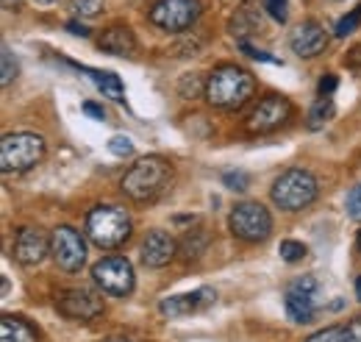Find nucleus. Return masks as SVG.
<instances>
[{
	"mask_svg": "<svg viewBox=\"0 0 361 342\" xmlns=\"http://www.w3.org/2000/svg\"><path fill=\"white\" fill-rule=\"evenodd\" d=\"M81 109H84V114H90L94 120H106V112H103L100 106H94V103H84Z\"/></svg>",
	"mask_w": 361,
	"mask_h": 342,
	"instance_id": "obj_35",
	"label": "nucleus"
},
{
	"mask_svg": "<svg viewBox=\"0 0 361 342\" xmlns=\"http://www.w3.org/2000/svg\"><path fill=\"white\" fill-rule=\"evenodd\" d=\"M56 309L70 320H94L103 314V300L90 290H64L56 300Z\"/></svg>",
	"mask_w": 361,
	"mask_h": 342,
	"instance_id": "obj_12",
	"label": "nucleus"
},
{
	"mask_svg": "<svg viewBox=\"0 0 361 342\" xmlns=\"http://www.w3.org/2000/svg\"><path fill=\"white\" fill-rule=\"evenodd\" d=\"M278 254H281L283 261H300V259L309 254V248L303 242H298V240H283L281 248H278Z\"/></svg>",
	"mask_w": 361,
	"mask_h": 342,
	"instance_id": "obj_24",
	"label": "nucleus"
},
{
	"mask_svg": "<svg viewBox=\"0 0 361 342\" xmlns=\"http://www.w3.org/2000/svg\"><path fill=\"white\" fill-rule=\"evenodd\" d=\"M37 3H56V0H37Z\"/></svg>",
	"mask_w": 361,
	"mask_h": 342,
	"instance_id": "obj_40",
	"label": "nucleus"
},
{
	"mask_svg": "<svg viewBox=\"0 0 361 342\" xmlns=\"http://www.w3.org/2000/svg\"><path fill=\"white\" fill-rule=\"evenodd\" d=\"M228 228L242 242H264L272 234V217L262 204L245 201V204H236L231 209Z\"/></svg>",
	"mask_w": 361,
	"mask_h": 342,
	"instance_id": "obj_7",
	"label": "nucleus"
},
{
	"mask_svg": "<svg viewBox=\"0 0 361 342\" xmlns=\"http://www.w3.org/2000/svg\"><path fill=\"white\" fill-rule=\"evenodd\" d=\"M173 184V165L164 156H145L136 165H131V170L123 175L120 187L123 192L136 201V204H147L156 201L167 187Z\"/></svg>",
	"mask_w": 361,
	"mask_h": 342,
	"instance_id": "obj_1",
	"label": "nucleus"
},
{
	"mask_svg": "<svg viewBox=\"0 0 361 342\" xmlns=\"http://www.w3.org/2000/svg\"><path fill=\"white\" fill-rule=\"evenodd\" d=\"M306 342H356V340H353L350 326L345 323V326H331V329H322V331L312 334Z\"/></svg>",
	"mask_w": 361,
	"mask_h": 342,
	"instance_id": "obj_22",
	"label": "nucleus"
},
{
	"mask_svg": "<svg viewBox=\"0 0 361 342\" xmlns=\"http://www.w3.org/2000/svg\"><path fill=\"white\" fill-rule=\"evenodd\" d=\"M3 76H0V81L3 86L11 84V78H17V59H14V53L8 50V45H3Z\"/></svg>",
	"mask_w": 361,
	"mask_h": 342,
	"instance_id": "obj_27",
	"label": "nucleus"
},
{
	"mask_svg": "<svg viewBox=\"0 0 361 342\" xmlns=\"http://www.w3.org/2000/svg\"><path fill=\"white\" fill-rule=\"evenodd\" d=\"M214 298H217L214 290L203 287V290H195V293H183V295H170V298H164L159 303V312H161L164 317H186V314H192V312L209 306Z\"/></svg>",
	"mask_w": 361,
	"mask_h": 342,
	"instance_id": "obj_15",
	"label": "nucleus"
},
{
	"mask_svg": "<svg viewBox=\"0 0 361 342\" xmlns=\"http://www.w3.org/2000/svg\"><path fill=\"white\" fill-rule=\"evenodd\" d=\"M336 84H339V81H336V76H334V73L322 76V78H319V95H322V98H331V92L336 89Z\"/></svg>",
	"mask_w": 361,
	"mask_h": 342,
	"instance_id": "obj_33",
	"label": "nucleus"
},
{
	"mask_svg": "<svg viewBox=\"0 0 361 342\" xmlns=\"http://www.w3.org/2000/svg\"><path fill=\"white\" fill-rule=\"evenodd\" d=\"M67 31L75 34V37H90V28H87L84 23H78V20H70V23H67Z\"/></svg>",
	"mask_w": 361,
	"mask_h": 342,
	"instance_id": "obj_34",
	"label": "nucleus"
},
{
	"mask_svg": "<svg viewBox=\"0 0 361 342\" xmlns=\"http://www.w3.org/2000/svg\"><path fill=\"white\" fill-rule=\"evenodd\" d=\"M131 217L126 209L120 206H94L90 214H87V237L100 248V251H114L120 245L128 242L131 237Z\"/></svg>",
	"mask_w": 361,
	"mask_h": 342,
	"instance_id": "obj_4",
	"label": "nucleus"
},
{
	"mask_svg": "<svg viewBox=\"0 0 361 342\" xmlns=\"http://www.w3.org/2000/svg\"><path fill=\"white\" fill-rule=\"evenodd\" d=\"M109 151H111L114 156L126 159V156L134 153V142H131L128 136H111V139H109Z\"/></svg>",
	"mask_w": 361,
	"mask_h": 342,
	"instance_id": "obj_29",
	"label": "nucleus"
},
{
	"mask_svg": "<svg viewBox=\"0 0 361 342\" xmlns=\"http://www.w3.org/2000/svg\"><path fill=\"white\" fill-rule=\"evenodd\" d=\"M317 293H319V284L312 276H300L286 287L283 306H286V314L292 323H312L314 320Z\"/></svg>",
	"mask_w": 361,
	"mask_h": 342,
	"instance_id": "obj_10",
	"label": "nucleus"
},
{
	"mask_svg": "<svg viewBox=\"0 0 361 342\" xmlns=\"http://www.w3.org/2000/svg\"><path fill=\"white\" fill-rule=\"evenodd\" d=\"M319 195V184L309 170L303 167H292L283 170L272 181L270 198L272 204L283 212H303L306 206H312Z\"/></svg>",
	"mask_w": 361,
	"mask_h": 342,
	"instance_id": "obj_3",
	"label": "nucleus"
},
{
	"mask_svg": "<svg viewBox=\"0 0 361 342\" xmlns=\"http://www.w3.org/2000/svg\"><path fill=\"white\" fill-rule=\"evenodd\" d=\"M0 342H37V331L25 320L6 314L0 320Z\"/></svg>",
	"mask_w": 361,
	"mask_h": 342,
	"instance_id": "obj_18",
	"label": "nucleus"
},
{
	"mask_svg": "<svg viewBox=\"0 0 361 342\" xmlns=\"http://www.w3.org/2000/svg\"><path fill=\"white\" fill-rule=\"evenodd\" d=\"M106 342H128V340H120V337H111V340H106Z\"/></svg>",
	"mask_w": 361,
	"mask_h": 342,
	"instance_id": "obj_39",
	"label": "nucleus"
},
{
	"mask_svg": "<svg viewBox=\"0 0 361 342\" xmlns=\"http://www.w3.org/2000/svg\"><path fill=\"white\" fill-rule=\"evenodd\" d=\"M92 76L94 86L103 92V98H111V100H123V81L114 76V73H100V70H87Z\"/></svg>",
	"mask_w": 361,
	"mask_h": 342,
	"instance_id": "obj_20",
	"label": "nucleus"
},
{
	"mask_svg": "<svg viewBox=\"0 0 361 342\" xmlns=\"http://www.w3.org/2000/svg\"><path fill=\"white\" fill-rule=\"evenodd\" d=\"M292 117V103L283 95H267L259 100V106L247 117V131L250 134H272L283 129Z\"/></svg>",
	"mask_w": 361,
	"mask_h": 342,
	"instance_id": "obj_11",
	"label": "nucleus"
},
{
	"mask_svg": "<svg viewBox=\"0 0 361 342\" xmlns=\"http://www.w3.org/2000/svg\"><path fill=\"white\" fill-rule=\"evenodd\" d=\"M348 326H350V331H353V340L361 342V317H353Z\"/></svg>",
	"mask_w": 361,
	"mask_h": 342,
	"instance_id": "obj_36",
	"label": "nucleus"
},
{
	"mask_svg": "<svg viewBox=\"0 0 361 342\" xmlns=\"http://www.w3.org/2000/svg\"><path fill=\"white\" fill-rule=\"evenodd\" d=\"M253 89H256V81L247 70L236 64H220L206 81V100L217 109L233 112L253 98Z\"/></svg>",
	"mask_w": 361,
	"mask_h": 342,
	"instance_id": "obj_2",
	"label": "nucleus"
},
{
	"mask_svg": "<svg viewBox=\"0 0 361 342\" xmlns=\"http://www.w3.org/2000/svg\"><path fill=\"white\" fill-rule=\"evenodd\" d=\"M200 14L203 0H156L147 11V20L167 34H183L197 23Z\"/></svg>",
	"mask_w": 361,
	"mask_h": 342,
	"instance_id": "obj_6",
	"label": "nucleus"
},
{
	"mask_svg": "<svg viewBox=\"0 0 361 342\" xmlns=\"http://www.w3.org/2000/svg\"><path fill=\"white\" fill-rule=\"evenodd\" d=\"M334 114H336L334 100H331V98H319L314 106L309 109V129H312V131L325 129V126L334 120Z\"/></svg>",
	"mask_w": 361,
	"mask_h": 342,
	"instance_id": "obj_21",
	"label": "nucleus"
},
{
	"mask_svg": "<svg viewBox=\"0 0 361 342\" xmlns=\"http://www.w3.org/2000/svg\"><path fill=\"white\" fill-rule=\"evenodd\" d=\"M178 89H180V95H183V98H195V95L200 92V81H197L195 76H186V78L180 81Z\"/></svg>",
	"mask_w": 361,
	"mask_h": 342,
	"instance_id": "obj_32",
	"label": "nucleus"
},
{
	"mask_svg": "<svg viewBox=\"0 0 361 342\" xmlns=\"http://www.w3.org/2000/svg\"><path fill=\"white\" fill-rule=\"evenodd\" d=\"M356 298L361 300V276H359V281H356Z\"/></svg>",
	"mask_w": 361,
	"mask_h": 342,
	"instance_id": "obj_38",
	"label": "nucleus"
},
{
	"mask_svg": "<svg viewBox=\"0 0 361 342\" xmlns=\"http://www.w3.org/2000/svg\"><path fill=\"white\" fill-rule=\"evenodd\" d=\"M223 184H226L228 189H233V192H245L250 187V175L245 170H228L223 175Z\"/></svg>",
	"mask_w": 361,
	"mask_h": 342,
	"instance_id": "obj_26",
	"label": "nucleus"
},
{
	"mask_svg": "<svg viewBox=\"0 0 361 342\" xmlns=\"http://www.w3.org/2000/svg\"><path fill=\"white\" fill-rule=\"evenodd\" d=\"M289 47H292V53H298L300 59H314V56H319V53L328 47V34H325V28H322L317 20H306V23H300V25L292 31Z\"/></svg>",
	"mask_w": 361,
	"mask_h": 342,
	"instance_id": "obj_14",
	"label": "nucleus"
},
{
	"mask_svg": "<svg viewBox=\"0 0 361 342\" xmlns=\"http://www.w3.org/2000/svg\"><path fill=\"white\" fill-rule=\"evenodd\" d=\"M97 47L111 53V56H136V37L128 25H111L103 31V37L97 40Z\"/></svg>",
	"mask_w": 361,
	"mask_h": 342,
	"instance_id": "obj_17",
	"label": "nucleus"
},
{
	"mask_svg": "<svg viewBox=\"0 0 361 342\" xmlns=\"http://www.w3.org/2000/svg\"><path fill=\"white\" fill-rule=\"evenodd\" d=\"M359 25H361V6H356L350 14H345V17L336 23L334 34H336V37H350V34H353Z\"/></svg>",
	"mask_w": 361,
	"mask_h": 342,
	"instance_id": "obj_23",
	"label": "nucleus"
},
{
	"mask_svg": "<svg viewBox=\"0 0 361 342\" xmlns=\"http://www.w3.org/2000/svg\"><path fill=\"white\" fill-rule=\"evenodd\" d=\"M267 11L275 23H286V0H267Z\"/></svg>",
	"mask_w": 361,
	"mask_h": 342,
	"instance_id": "obj_31",
	"label": "nucleus"
},
{
	"mask_svg": "<svg viewBox=\"0 0 361 342\" xmlns=\"http://www.w3.org/2000/svg\"><path fill=\"white\" fill-rule=\"evenodd\" d=\"M239 47L250 56V59H259V61H270V64H278V59H272L267 50H259V47H253L250 42H245V40H239Z\"/></svg>",
	"mask_w": 361,
	"mask_h": 342,
	"instance_id": "obj_30",
	"label": "nucleus"
},
{
	"mask_svg": "<svg viewBox=\"0 0 361 342\" xmlns=\"http://www.w3.org/2000/svg\"><path fill=\"white\" fill-rule=\"evenodd\" d=\"M3 8L6 11H14V8H20V0H3Z\"/></svg>",
	"mask_w": 361,
	"mask_h": 342,
	"instance_id": "obj_37",
	"label": "nucleus"
},
{
	"mask_svg": "<svg viewBox=\"0 0 361 342\" xmlns=\"http://www.w3.org/2000/svg\"><path fill=\"white\" fill-rule=\"evenodd\" d=\"M345 209H348V217H350V220L361 223V184H359V187H353V189L348 192Z\"/></svg>",
	"mask_w": 361,
	"mask_h": 342,
	"instance_id": "obj_28",
	"label": "nucleus"
},
{
	"mask_svg": "<svg viewBox=\"0 0 361 342\" xmlns=\"http://www.w3.org/2000/svg\"><path fill=\"white\" fill-rule=\"evenodd\" d=\"M92 278L94 284L117 298H126L134 293V267L126 256H106L92 267Z\"/></svg>",
	"mask_w": 361,
	"mask_h": 342,
	"instance_id": "obj_8",
	"label": "nucleus"
},
{
	"mask_svg": "<svg viewBox=\"0 0 361 342\" xmlns=\"http://www.w3.org/2000/svg\"><path fill=\"white\" fill-rule=\"evenodd\" d=\"M50 254V240L42 228H20L17 240H14V259L23 264V267H37L42 264L45 256Z\"/></svg>",
	"mask_w": 361,
	"mask_h": 342,
	"instance_id": "obj_13",
	"label": "nucleus"
},
{
	"mask_svg": "<svg viewBox=\"0 0 361 342\" xmlns=\"http://www.w3.org/2000/svg\"><path fill=\"white\" fill-rule=\"evenodd\" d=\"M45 159V139L31 131L6 134L0 142V170L25 172Z\"/></svg>",
	"mask_w": 361,
	"mask_h": 342,
	"instance_id": "obj_5",
	"label": "nucleus"
},
{
	"mask_svg": "<svg viewBox=\"0 0 361 342\" xmlns=\"http://www.w3.org/2000/svg\"><path fill=\"white\" fill-rule=\"evenodd\" d=\"M209 248V231L206 228H189L183 234V240L178 242V251L183 254V259H197L203 256V251Z\"/></svg>",
	"mask_w": 361,
	"mask_h": 342,
	"instance_id": "obj_19",
	"label": "nucleus"
},
{
	"mask_svg": "<svg viewBox=\"0 0 361 342\" xmlns=\"http://www.w3.org/2000/svg\"><path fill=\"white\" fill-rule=\"evenodd\" d=\"M50 254L64 273H78L87 261V242L75 228L59 225L53 228V237H50Z\"/></svg>",
	"mask_w": 361,
	"mask_h": 342,
	"instance_id": "obj_9",
	"label": "nucleus"
},
{
	"mask_svg": "<svg viewBox=\"0 0 361 342\" xmlns=\"http://www.w3.org/2000/svg\"><path fill=\"white\" fill-rule=\"evenodd\" d=\"M359 251H361V231H359Z\"/></svg>",
	"mask_w": 361,
	"mask_h": 342,
	"instance_id": "obj_41",
	"label": "nucleus"
},
{
	"mask_svg": "<svg viewBox=\"0 0 361 342\" xmlns=\"http://www.w3.org/2000/svg\"><path fill=\"white\" fill-rule=\"evenodd\" d=\"M103 6H106V0H73V3H70V8H73L78 17H84V20L97 17V14L103 11Z\"/></svg>",
	"mask_w": 361,
	"mask_h": 342,
	"instance_id": "obj_25",
	"label": "nucleus"
},
{
	"mask_svg": "<svg viewBox=\"0 0 361 342\" xmlns=\"http://www.w3.org/2000/svg\"><path fill=\"white\" fill-rule=\"evenodd\" d=\"M178 242L167 234V231H150L142 242V261L147 267H164L176 259Z\"/></svg>",
	"mask_w": 361,
	"mask_h": 342,
	"instance_id": "obj_16",
	"label": "nucleus"
}]
</instances>
